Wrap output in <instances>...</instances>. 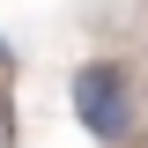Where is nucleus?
<instances>
[{"instance_id": "nucleus-1", "label": "nucleus", "mask_w": 148, "mask_h": 148, "mask_svg": "<svg viewBox=\"0 0 148 148\" xmlns=\"http://www.w3.org/2000/svg\"><path fill=\"white\" fill-rule=\"evenodd\" d=\"M74 119H82V133H96V141H119V133L133 126L126 74L119 67H82L74 74Z\"/></svg>"}]
</instances>
